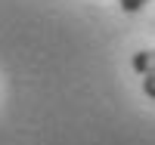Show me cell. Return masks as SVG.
I'll return each instance as SVG.
<instances>
[{"mask_svg":"<svg viewBox=\"0 0 155 145\" xmlns=\"http://www.w3.org/2000/svg\"><path fill=\"white\" fill-rule=\"evenodd\" d=\"M130 65H134V71H140V74H155V49H140V52H134Z\"/></svg>","mask_w":155,"mask_h":145,"instance_id":"obj_1","label":"cell"},{"mask_svg":"<svg viewBox=\"0 0 155 145\" xmlns=\"http://www.w3.org/2000/svg\"><path fill=\"white\" fill-rule=\"evenodd\" d=\"M146 3H152V0H118V6H121L124 12H140Z\"/></svg>","mask_w":155,"mask_h":145,"instance_id":"obj_2","label":"cell"},{"mask_svg":"<svg viewBox=\"0 0 155 145\" xmlns=\"http://www.w3.org/2000/svg\"><path fill=\"white\" fill-rule=\"evenodd\" d=\"M143 93L149 99H155V74H146V80H143Z\"/></svg>","mask_w":155,"mask_h":145,"instance_id":"obj_3","label":"cell"}]
</instances>
